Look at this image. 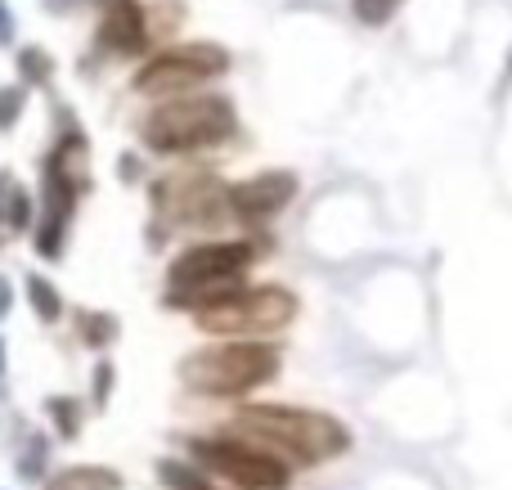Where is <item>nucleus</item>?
<instances>
[{
    "mask_svg": "<svg viewBox=\"0 0 512 490\" xmlns=\"http://www.w3.org/2000/svg\"><path fill=\"white\" fill-rule=\"evenodd\" d=\"M0 365H5V351H0Z\"/></svg>",
    "mask_w": 512,
    "mask_h": 490,
    "instance_id": "obj_22",
    "label": "nucleus"
},
{
    "mask_svg": "<svg viewBox=\"0 0 512 490\" xmlns=\"http://www.w3.org/2000/svg\"><path fill=\"white\" fill-rule=\"evenodd\" d=\"M189 464L198 473L216 477L230 490H288L292 468L283 459H274L270 450L252 446V441L234 437L230 428L225 432H207V437H189Z\"/></svg>",
    "mask_w": 512,
    "mask_h": 490,
    "instance_id": "obj_6",
    "label": "nucleus"
},
{
    "mask_svg": "<svg viewBox=\"0 0 512 490\" xmlns=\"http://www.w3.org/2000/svg\"><path fill=\"white\" fill-rule=\"evenodd\" d=\"M189 315L212 338H270L297 320V297L283 284H230Z\"/></svg>",
    "mask_w": 512,
    "mask_h": 490,
    "instance_id": "obj_3",
    "label": "nucleus"
},
{
    "mask_svg": "<svg viewBox=\"0 0 512 490\" xmlns=\"http://www.w3.org/2000/svg\"><path fill=\"white\" fill-rule=\"evenodd\" d=\"M230 185L216 176H167L153 185V207L171 225H221Z\"/></svg>",
    "mask_w": 512,
    "mask_h": 490,
    "instance_id": "obj_8",
    "label": "nucleus"
},
{
    "mask_svg": "<svg viewBox=\"0 0 512 490\" xmlns=\"http://www.w3.org/2000/svg\"><path fill=\"white\" fill-rule=\"evenodd\" d=\"M27 297H32V306H36V315H41V320L45 324H50V320H59V311H63V306H59V293H54V284H50V279H27Z\"/></svg>",
    "mask_w": 512,
    "mask_h": 490,
    "instance_id": "obj_13",
    "label": "nucleus"
},
{
    "mask_svg": "<svg viewBox=\"0 0 512 490\" xmlns=\"http://www.w3.org/2000/svg\"><path fill=\"white\" fill-rule=\"evenodd\" d=\"M180 378L189 392L234 401V396H248L279 378V347H270L265 338H225L216 347L185 356Z\"/></svg>",
    "mask_w": 512,
    "mask_h": 490,
    "instance_id": "obj_2",
    "label": "nucleus"
},
{
    "mask_svg": "<svg viewBox=\"0 0 512 490\" xmlns=\"http://www.w3.org/2000/svg\"><path fill=\"white\" fill-rule=\"evenodd\" d=\"M27 216H32V203H27V194H23V189H14V185L5 180V221L14 225V230H23Z\"/></svg>",
    "mask_w": 512,
    "mask_h": 490,
    "instance_id": "obj_16",
    "label": "nucleus"
},
{
    "mask_svg": "<svg viewBox=\"0 0 512 490\" xmlns=\"http://www.w3.org/2000/svg\"><path fill=\"white\" fill-rule=\"evenodd\" d=\"M225 72H230V54H225V45L185 41V45H171V50L153 54V59L140 68V77H135V90H140V95H158V99L194 95L198 86L225 77Z\"/></svg>",
    "mask_w": 512,
    "mask_h": 490,
    "instance_id": "obj_7",
    "label": "nucleus"
},
{
    "mask_svg": "<svg viewBox=\"0 0 512 490\" xmlns=\"http://www.w3.org/2000/svg\"><path fill=\"white\" fill-rule=\"evenodd\" d=\"M5 311H9V284L0 279V315H5Z\"/></svg>",
    "mask_w": 512,
    "mask_h": 490,
    "instance_id": "obj_21",
    "label": "nucleus"
},
{
    "mask_svg": "<svg viewBox=\"0 0 512 490\" xmlns=\"http://www.w3.org/2000/svg\"><path fill=\"white\" fill-rule=\"evenodd\" d=\"M230 432L270 450L288 468L328 464V459L346 455V446H351L346 423H337L333 414H319V410H297V405H243V410H234Z\"/></svg>",
    "mask_w": 512,
    "mask_h": 490,
    "instance_id": "obj_1",
    "label": "nucleus"
},
{
    "mask_svg": "<svg viewBox=\"0 0 512 490\" xmlns=\"http://www.w3.org/2000/svg\"><path fill=\"white\" fill-rule=\"evenodd\" d=\"M292 194H297V176H292V171H261V176L230 185V194H225V216L243 221V225H261V221H270L274 212H283V207L292 203Z\"/></svg>",
    "mask_w": 512,
    "mask_h": 490,
    "instance_id": "obj_9",
    "label": "nucleus"
},
{
    "mask_svg": "<svg viewBox=\"0 0 512 490\" xmlns=\"http://www.w3.org/2000/svg\"><path fill=\"white\" fill-rule=\"evenodd\" d=\"M77 324H81V338L90 342V347H104L108 338H113V315H90V311H81L77 315Z\"/></svg>",
    "mask_w": 512,
    "mask_h": 490,
    "instance_id": "obj_14",
    "label": "nucleus"
},
{
    "mask_svg": "<svg viewBox=\"0 0 512 490\" xmlns=\"http://www.w3.org/2000/svg\"><path fill=\"white\" fill-rule=\"evenodd\" d=\"M158 477L171 490H221V486H212V477H207V473H198L194 464H180V459H162Z\"/></svg>",
    "mask_w": 512,
    "mask_h": 490,
    "instance_id": "obj_12",
    "label": "nucleus"
},
{
    "mask_svg": "<svg viewBox=\"0 0 512 490\" xmlns=\"http://www.w3.org/2000/svg\"><path fill=\"white\" fill-rule=\"evenodd\" d=\"M9 36H14V18H9L5 0H0V41H9Z\"/></svg>",
    "mask_w": 512,
    "mask_h": 490,
    "instance_id": "obj_20",
    "label": "nucleus"
},
{
    "mask_svg": "<svg viewBox=\"0 0 512 490\" xmlns=\"http://www.w3.org/2000/svg\"><path fill=\"white\" fill-rule=\"evenodd\" d=\"M400 5H405V0H355V18L369 27H382Z\"/></svg>",
    "mask_w": 512,
    "mask_h": 490,
    "instance_id": "obj_15",
    "label": "nucleus"
},
{
    "mask_svg": "<svg viewBox=\"0 0 512 490\" xmlns=\"http://www.w3.org/2000/svg\"><path fill=\"white\" fill-rule=\"evenodd\" d=\"M256 252H261L256 243H198V248H185L167 266V306L194 311L198 302L216 297L221 288L243 284L248 270L261 261Z\"/></svg>",
    "mask_w": 512,
    "mask_h": 490,
    "instance_id": "obj_5",
    "label": "nucleus"
},
{
    "mask_svg": "<svg viewBox=\"0 0 512 490\" xmlns=\"http://www.w3.org/2000/svg\"><path fill=\"white\" fill-rule=\"evenodd\" d=\"M122 477L113 468H99V464H77V468H63V473L50 477L45 490H117Z\"/></svg>",
    "mask_w": 512,
    "mask_h": 490,
    "instance_id": "obj_11",
    "label": "nucleus"
},
{
    "mask_svg": "<svg viewBox=\"0 0 512 490\" xmlns=\"http://www.w3.org/2000/svg\"><path fill=\"white\" fill-rule=\"evenodd\" d=\"M18 113H23V90H18V86H0V131H5V126H14Z\"/></svg>",
    "mask_w": 512,
    "mask_h": 490,
    "instance_id": "obj_17",
    "label": "nucleus"
},
{
    "mask_svg": "<svg viewBox=\"0 0 512 490\" xmlns=\"http://www.w3.org/2000/svg\"><path fill=\"white\" fill-rule=\"evenodd\" d=\"M239 131L234 104L221 95H171L140 122V140L153 153H198Z\"/></svg>",
    "mask_w": 512,
    "mask_h": 490,
    "instance_id": "obj_4",
    "label": "nucleus"
},
{
    "mask_svg": "<svg viewBox=\"0 0 512 490\" xmlns=\"http://www.w3.org/2000/svg\"><path fill=\"white\" fill-rule=\"evenodd\" d=\"M50 414H54V419H59L63 437H72V432H77V410H72V405L63 401V396H59V401H50Z\"/></svg>",
    "mask_w": 512,
    "mask_h": 490,
    "instance_id": "obj_19",
    "label": "nucleus"
},
{
    "mask_svg": "<svg viewBox=\"0 0 512 490\" xmlns=\"http://www.w3.org/2000/svg\"><path fill=\"white\" fill-rule=\"evenodd\" d=\"M18 68H23L32 81H45V77H50V59H45L41 50H23V54H18Z\"/></svg>",
    "mask_w": 512,
    "mask_h": 490,
    "instance_id": "obj_18",
    "label": "nucleus"
},
{
    "mask_svg": "<svg viewBox=\"0 0 512 490\" xmlns=\"http://www.w3.org/2000/svg\"><path fill=\"white\" fill-rule=\"evenodd\" d=\"M149 41V9L140 0H108L104 23H99V45L113 54H140Z\"/></svg>",
    "mask_w": 512,
    "mask_h": 490,
    "instance_id": "obj_10",
    "label": "nucleus"
}]
</instances>
